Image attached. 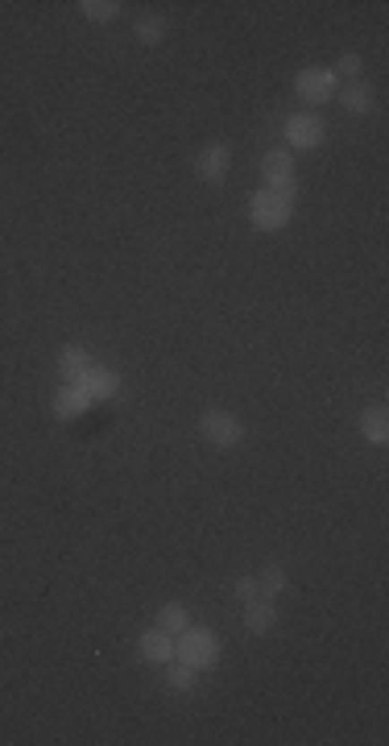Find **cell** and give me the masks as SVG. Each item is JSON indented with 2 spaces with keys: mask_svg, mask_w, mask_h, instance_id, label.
<instances>
[{
  "mask_svg": "<svg viewBox=\"0 0 389 746\" xmlns=\"http://www.w3.org/2000/svg\"><path fill=\"white\" fill-rule=\"evenodd\" d=\"M79 9H83L87 22H112V17L120 13V4H117V0H83Z\"/></svg>",
  "mask_w": 389,
  "mask_h": 746,
  "instance_id": "d6986e66",
  "label": "cell"
},
{
  "mask_svg": "<svg viewBox=\"0 0 389 746\" xmlns=\"http://www.w3.org/2000/svg\"><path fill=\"white\" fill-rule=\"evenodd\" d=\"M261 179H265V191H278L286 183H298L294 179V162H290V150H270L261 158Z\"/></svg>",
  "mask_w": 389,
  "mask_h": 746,
  "instance_id": "52a82bcc",
  "label": "cell"
},
{
  "mask_svg": "<svg viewBox=\"0 0 389 746\" xmlns=\"http://www.w3.org/2000/svg\"><path fill=\"white\" fill-rule=\"evenodd\" d=\"M137 651H141V660H150V663H170V655H174V643H170V635L166 630H145V635L137 638Z\"/></svg>",
  "mask_w": 389,
  "mask_h": 746,
  "instance_id": "ba28073f",
  "label": "cell"
},
{
  "mask_svg": "<svg viewBox=\"0 0 389 746\" xmlns=\"http://www.w3.org/2000/svg\"><path fill=\"white\" fill-rule=\"evenodd\" d=\"M340 104H344L348 112H373V87L368 83H360V79H352V83H344L340 87Z\"/></svg>",
  "mask_w": 389,
  "mask_h": 746,
  "instance_id": "4fadbf2b",
  "label": "cell"
},
{
  "mask_svg": "<svg viewBox=\"0 0 389 746\" xmlns=\"http://www.w3.org/2000/svg\"><path fill=\"white\" fill-rule=\"evenodd\" d=\"M273 622H278V606H273V597L245 601V627H249L253 635H265V630H273Z\"/></svg>",
  "mask_w": 389,
  "mask_h": 746,
  "instance_id": "9c48e42d",
  "label": "cell"
},
{
  "mask_svg": "<svg viewBox=\"0 0 389 746\" xmlns=\"http://www.w3.org/2000/svg\"><path fill=\"white\" fill-rule=\"evenodd\" d=\"M162 38H166V17H158V13H145V17H137V42L158 46Z\"/></svg>",
  "mask_w": 389,
  "mask_h": 746,
  "instance_id": "2e32d148",
  "label": "cell"
},
{
  "mask_svg": "<svg viewBox=\"0 0 389 746\" xmlns=\"http://www.w3.org/2000/svg\"><path fill=\"white\" fill-rule=\"evenodd\" d=\"M294 87H298V96H303L307 104H327L335 92V75L324 71V66H307L303 75L294 79Z\"/></svg>",
  "mask_w": 389,
  "mask_h": 746,
  "instance_id": "277c9868",
  "label": "cell"
},
{
  "mask_svg": "<svg viewBox=\"0 0 389 746\" xmlns=\"http://www.w3.org/2000/svg\"><path fill=\"white\" fill-rule=\"evenodd\" d=\"M360 432H365L368 443H385L389 440V415L381 411V407L365 411V415H360Z\"/></svg>",
  "mask_w": 389,
  "mask_h": 746,
  "instance_id": "9a60e30c",
  "label": "cell"
},
{
  "mask_svg": "<svg viewBox=\"0 0 389 746\" xmlns=\"http://www.w3.org/2000/svg\"><path fill=\"white\" fill-rule=\"evenodd\" d=\"M249 216H253V224H257L261 233H278L281 224H290L294 199H281L278 191H265V187H261V191L249 199Z\"/></svg>",
  "mask_w": 389,
  "mask_h": 746,
  "instance_id": "6da1fadb",
  "label": "cell"
},
{
  "mask_svg": "<svg viewBox=\"0 0 389 746\" xmlns=\"http://www.w3.org/2000/svg\"><path fill=\"white\" fill-rule=\"evenodd\" d=\"M87 369H91V357H87L83 348H63L58 353V373H63L66 386H79Z\"/></svg>",
  "mask_w": 389,
  "mask_h": 746,
  "instance_id": "8fae6325",
  "label": "cell"
},
{
  "mask_svg": "<svg viewBox=\"0 0 389 746\" xmlns=\"http://www.w3.org/2000/svg\"><path fill=\"white\" fill-rule=\"evenodd\" d=\"M162 668H166V684H170L174 692L194 689V680H199V671H194L191 663H174V668H170V663H162Z\"/></svg>",
  "mask_w": 389,
  "mask_h": 746,
  "instance_id": "e0dca14e",
  "label": "cell"
},
{
  "mask_svg": "<svg viewBox=\"0 0 389 746\" xmlns=\"http://www.w3.org/2000/svg\"><path fill=\"white\" fill-rule=\"evenodd\" d=\"M257 584H261V597H278L281 589H286V573H281L278 564H265L261 576H257Z\"/></svg>",
  "mask_w": 389,
  "mask_h": 746,
  "instance_id": "ac0fdd59",
  "label": "cell"
},
{
  "mask_svg": "<svg viewBox=\"0 0 389 746\" xmlns=\"http://www.w3.org/2000/svg\"><path fill=\"white\" fill-rule=\"evenodd\" d=\"M332 75H335V79H348V83H352V79L360 75V55H344L340 63L332 66Z\"/></svg>",
  "mask_w": 389,
  "mask_h": 746,
  "instance_id": "ffe728a7",
  "label": "cell"
},
{
  "mask_svg": "<svg viewBox=\"0 0 389 746\" xmlns=\"http://www.w3.org/2000/svg\"><path fill=\"white\" fill-rule=\"evenodd\" d=\"M158 630H166V635H183L186 627H191V614H186V606H178V601H166L162 610H158V622H153Z\"/></svg>",
  "mask_w": 389,
  "mask_h": 746,
  "instance_id": "5bb4252c",
  "label": "cell"
},
{
  "mask_svg": "<svg viewBox=\"0 0 389 746\" xmlns=\"http://www.w3.org/2000/svg\"><path fill=\"white\" fill-rule=\"evenodd\" d=\"M286 141L294 150H315L324 141V120L311 117V112H298V117L286 120Z\"/></svg>",
  "mask_w": 389,
  "mask_h": 746,
  "instance_id": "8992f818",
  "label": "cell"
},
{
  "mask_svg": "<svg viewBox=\"0 0 389 746\" xmlns=\"http://www.w3.org/2000/svg\"><path fill=\"white\" fill-rule=\"evenodd\" d=\"M257 597H261L257 576H245V581H237V601H257Z\"/></svg>",
  "mask_w": 389,
  "mask_h": 746,
  "instance_id": "44dd1931",
  "label": "cell"
},
{
  "mask_svg": "<svg viewBox=\"0 0 389 746\" xmlns=\"http://www.w3.org/2000/svg\"><path fill=\"white\" fill-rule=\"evenodd\" d=\"M199 435H203L212 448H237L240 440H245V427H240L237 415L228 411H207L203 423H199Z\"/></svg>",
  "mask_w": 389,
  "mask_h": 746,
  "instance_id": "3957f363",
  "label": "cell"
},
{
  "mask_svg": "<svg viewBox=\"0 0 389 746\" xmlns=\"http://www.w3.org/2000/svg\"><path fill=\"white\" fill-rule=\"evenodd\" d=\"M228 166H232V150H228L224 141H212L199 158H194V171H199V179L203 183H224Z\"/></svg>",
  "mask_w": 389,
  "mask_h": 746,
  "instance_id": "5b68a950",
  "label": "cell"
},
{
  "mask_svg": "<svg viewBox=\"0 0 389 746\" xmlns=\"http://www.w3.org/2000/svg\"><path fill=\"white\" fill-rule=\"evenodd\" d=\"M87 394H83V386H63L58 390V399H55V415L58 419H79V415L87 411Z\"/></svg>",
  "mask_w": 389,
  "mask_h": 746,
  "instance_id": "7c38bea8",
  "label": "cell"
},
{
  "mask_svg": "<svg viewBox=\"0 0 389 746\" xmlns=\"http://www.w3.org/2000/svg\"><path fill=\"white\" fill-rule=\"evenodd\" d=\"M174 651H178V655H183V663H191L194 671L212 668V663L220 660V643H216V635H212L207 627H199V630L186 627V630H183V638L174 643Z\"/></svg>",
  "mask_w": 389,
  "mask_h": 746,
  "instance_id": "7a4b0ae2",
  "label": "cell"
},
{
  "mask_svg": "<svg viewBox=\"0 0 389 746\" xmlns=\"http://www.w3.org/2000/svg\"><path fill=\"white\" fill-rule=\"evenodd\" d=\"M79 386H83L87 399L96 402V399H112V394H117V386H120V378L112 373V369H104V365H99V369L91 365V369L83 373V382H79Z\"/></svg>",
  "mask_w": 389,
  "mask_h": 746,
  "instance_id": "30bf717a",
  "label": "cell"
}]
</instances>
